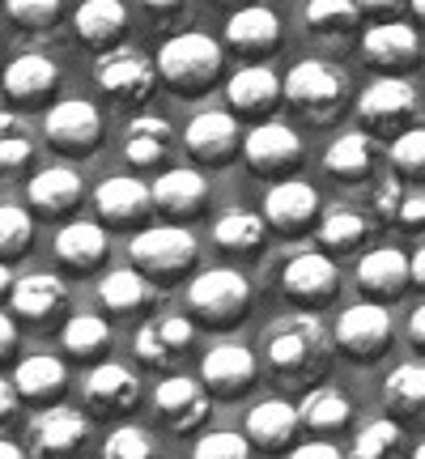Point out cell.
Instances as JSON below:
<instances>
[{"label":"cell","mask_w":425,"mask_h":459,"mask_svg":"<svg viewBox=\"0 0 425 459\" xmlns=\"http://www.w3.org/2000/svg\"><path fill=\"white\" fill-rule=\"evenodd\" d=\"M99 302L115 319H132V315H145L158 302V285L145 281L136 268H111L99 285Z\"/></svg>","instance_id":"obj_35"},{"label":"cell","mask_w":425,"mask_h":459,"mask_svg":"<svg viewBox=\"0 0 425 459\" xmlns=\"http://www.w3.org/2000/svg\"><path fill=\"white\" fill-rule=\"evenodd\" d=\"M370 221L375 226H395V230H421L425 221V192L421 187H409L404 179H387L375 187V200H370Z\"/></svg>","instance_id":"obj_30"},{"label":"cell","mask_w":425,"mask_h":459,"mask_svg":"<svg viewBox=\"0 0 425 459\" xmlns=\"http://www.w3.org/2000/svg\"><path fill=\"white\" fill-rule=\"evenodd\" d=\"M153 73H158V82H166L175 94L196 99V94L212 90L217 77H221V43L209 39L204 30L170 34L162 48H158V56H153Z\"/></svg>","instance_id":"obj_2"},{"label":"cell","mask_w":425,"mask_h":459,"mask_svg":"<svg viewBox=\"0 0 425 459\" xmlns=\"http://www.w3.org/2000/svg\"><path fill=\"white\" fill-rule=\"evenodd\" d=\"M243 162L251 170H260V175H290L298 162H302V136H298L290 124H281V119H260L256 128L243 136Z\"/></svg>","instance_id":"obj_13"},{"label":"cell","mask_w":425,"mask_h":459,"mask_svg":"<svg viewBox=\"0 0 425 459\" xmlns=\"http://www.w3.org/2000/svg\"><path fill=\"white\" fill-rule=\"evenodd\" d=\"M73 30L85 48H94L102 56V51L119 48V34L128 30V9L119 0H85L73 13Z\"/></svg>","instance_id":"obj_36"},{"label":"cell","mask_w":425,"mask_h":459,"mask_svg":"<svg viewBox=\"0 0 425 459\" xmlns=\"http://www.w3.org/2000/svg\"><path fill=\"white\" fill-rule=\"evenodd\" d=\"M256 451L247 446V438L239 429H212L192 446V459H251Z\"/></svg>","instance_id":"obj_48"},{"label":"cell","mask_w":425,"mask_h":459,"mask_svg":"<svg viewBox=\"0 0 425 459\" xmlns=\"http://www.w3.org/2000/svg\"><path fill=\"white\" fill-rule=\"evenodd\" d=\"M34 162V128L17 111H0V175H22Z\"/></svg>","instance_id":"obj_41"},{"label":"cell","mask_w":425,"mask_h":459,"mask_svg":"<svg viewBox=\"0 0 425 459\" xmlns=\"http://www.w3.org/2000/svg\"><path fill=\"white\" fill-rule=\"evenodd\" d=\"M17 404H22V400H17L13 383H9V378H0V421H9V417L17 412Z\"/></svg>","instance_id":"obj_51"},{"label":"cell","mask_w":425,"mask_h":459,"mask_svg":"<svg viewBox=\"0 0 425 459\" xmlns=\"http://www.w3.org/2000/svg\"><path fill=\"white\" fill-rule=\"evenodd\" d=\"M264 230H277V234H302L319 221V209L324 200L307 179H277L268 192H264Z\"/></svg>","instance_id":"obj_14"},{"label":"cell","mask_w":425,"mask_h":459,"mask_svg":"<svg viewBox=\"0 0 425 459\" xmlns=\"http://www.w3.org/2000/svg\"><path fill=\"white\" fill-rule=\"evenodd\" d=\"M30 238H34V217L4 200V204H0V264L26 255Z\"/></svg>","instance_id":"obj_44"},{"label":"cell","mask_w":425,"mask_h":459,"mask_svg":"<svg viewBox=\"0 0 425 459\" xmlns=\"http://www.w3.org/2000/svg\"><path fill=\"white\" fill-rule=\"evenodd\" d=\"M336 290H341V268H336V260H327L324 251H298L281 268V294L302 311L332 302Z\"/></svg>","instance_id":"obj_12"},{"label":"cell","mask_w":425,"mask_h":459,"mask_svg":"<svg viewBox=\"0 0 425 459\" xmlns=\"http://www.w3.org/2000/svg\"><path fill=\"white\" fill-rule=\"evenodd\" d=\"M375 162H378V145H375V136H366L361 128L341 132L324 153V170L336 183H361L375 170Z\"/></svg>","instance_id":"obj_34"},{"label":"cell","mask_w":425,"mask_h":459,"mask_svg":"<svg viewBox=\"0 0 425 459\" xmlns=\"http://www.w3.org/2000/svg\"><path fill=\"white\" fill-rule=\"evenodd\" d=\"M192 344H196V324L187 319V315H149L145 324L136 328V341H132V349H136V358L145 361L149 370H175L187 353H192Z\"/></svg>","instance_id":"obj_11"},{"label":"cell","mask_w":425,"mask_h":459,"mask_svg":"<svg viewBox=\"0 0 425 459\" xmlns=\"http://www.w3.org/2000/svg\"><path fill=\"white\" fill-rule=\"evenodd\" d=\"M132 268L145 281L162 285V281H179L200 255V243L192 230L183 226H145L136 230V238L128 243Z\"/></svg>","instance_id":"obj_4"},{"label":"cell","mask_w":425,"mask_h":459,"mask_svg":"<svg viewBox=\"0 0 425 459\" xmlns=\"http://www.w3.org/2000/svg\"><path fill=\"white\" fill-rule=\"evenodd\" d=\"M153 438L141 426H115L102 438V459H153Z\"/></svg>","instance_id":"obj_46"},{"label":"cell","mask_w":425,"mask_h":459,"mask_svg":"<svg viewBox=\"0 0 425 459\" xmlns=\"http://www.w3.org/2000/svg\"><path fill=\"white\" fill-rule=\"evenodd\" d=\"M153 412H158V421H162L170 434H196L204 429L212 412V400L204 395L196 378H183V375H166L158 387H153Z\"/></svg>","instance_id":"obj_15"},{"label":"cell","mask_w":425,"mask_h":459,"mask_svg":"<svg viewBox=\"0 0 425 459\" xmlns=\"http://www.w3.org/2000/svg\"><path fill=\"white\" fill-rule=\"evenodd\" d=\"M256 353L247 349V344H212L204 361H200V387L204 395H217V400H239V395L251 392V383H256Z\"/></svg>","instance_id":"obj_16"},{"label":"cell","mask_w":425,"mask_h":459,"mask_svg":"<svg viewBox=\"0 0 425 459\" xmlns=\"http://www.w3.org/2000/svg\"><path fill=\"white\" fill-rule=\"evenodd\" d=\"M0 90L17 107H39V102H48L60 90V65L51 56H43V51H22V56H13L4 65Z\"/></svg>","instance_id":"obj_18"},{"label":"cell","mask_w":425,"mask_h":459,"mask_svg":"<svg viewBox=\"0 0 425 459\" xmlns=\"http://www.w3.org/2000/svg\"><path fill=\"white\" fill-rule=\"evenodd\" d=\"M404 443V426H395L392 417H375L370 426H361L349 443V459H395Z\"/></svg>","instance_id":"obj_43"},{"label":"cell","mask_w":425,"mask_h":459,"mask_svg":"<svg viewBox=\"0 0 425 459\" xmlns=\"http://www.w3.org/2000/svg\"><path fill=\"white\" fill-rule=\"evenodd\" d=\"M358 290L375 307H387L392 298L409 294V255L395 247H375L358 260Z\"/></svg>","instance_id":"obj_24"},{"label":"cell","mask_w":425,"mask_h":459,"mask_svg":"<svg viewBox=\"0 0 425 459\" xmlns=\"http://www.w3.org/2000/svg\"><path fill=\"white\" fill-rule=\"evenodd\" d=\"M383 404L392 421H417L425 409V366L421 361H400L392 375L383 378Z\"/></svg>","instance_id":"obj_38"},{"label":"cell","mask_w":425,"mask_h":459,"mask_svg":"<svg viewBox=\"0 0 425 459\" xmlns=\"http://www.w3.org/2000/svg\"><path fill=\"white\" fill-rule=\"evenodd\" d=\"M226 102L230 115H251V119H264L268 111H277L281 102V77L268 65H243L239 73H230L226 82Z\"/></svg>","instance_id":"obj_26"},{"label":"cell","mask_w":425,"mask_h":459,"mask_svg":"<svg viewBox=\"0 0 425 459\" xmlns=\"http://www.w3.org/2000/svg\"><path fill=\"white\" fill-rule=\"evenodd\" d=\"M361 60L383 73H404L421 65V34L409 22H375L361 39Z\"/></svg>","instance_id":"obj_21"},{"label":"cell","mask_w":425,"mask_h":459,"mask_svg":"<svg viewBox=\"0 0 425 459\" xmlns=\"http://www.w3.org/2000/svg\"><path fill=\"white\" fill-rule=\"evenodd\" d=\"M4 13H9V22L22 26V30L43 34V30H51V26L65 22V4H60V0H9Z\"/></svg>","instance_id":"obj_45"},{"label":"cell","mask_w":425,"mask_h":459,"mask_svg":"<svg viewBox=\"0 0 425 459\" xmlns=\"http://www.w3.org/2000/svg\"><path fill=\"white\" fill-rule=\"evenodd\" d=\"M226 48L243 56L251 65H260L264 56L281 48V17L268 4H247L226 22Z\"/></svg>","instance_id":"obj_23"},{"label":"cell","mask_w":425,"mask_h":459,"mask_svg":"<svg viewBox=\"0 0 425 459\" xmlns=\"http://www.w3.org/2000/svg\"><path fill=\"white\" fill-rule=\"evenodd\" d=\"M183 149L204 166H226L239 158L243 149V132H239V119L230 111H200L187 119L183 128Z\"/></svg>","instance_id":"obj_17"},{"label":"cell","mask_w":425,"mask_h":459,"mask_svg":"<svg viewBox=\"0 0 425 459\" xmlns=\"http://www.w3.org/2000/svg\"><path fill=\"white\" fill-rule=\"evenodd\" d=\"M17 353V324L0 311V361H9Z\"/></svg>","instance_id":"obj_50"},{"label":"cell","mask_w":425,"mask_h":459,"mask_svg":"<svg viewBox=\"0 0 425 459\" xmlns=\"http://www.w3.org/2000/svg\"><path fill=\"white\" fill-rule=\"evenodd\" d=\"M9 302L13 311L26 319V324H48L51 315L68 302V285L56 273H30V277H13V290H9Z\"/></svg>","instance_id":"obj_32"},{"label":"cell","mask_w":425,"mask_h":459,"mask_svg":"<svg viewBox=\"0 0 425 459\" xmlns=\"http://www.w3.org/2000/svg\"><path fill=\"white\" fill-rule=\"evenodd\" d=\"M90 443V417L68 404H48L26 426V455L30 459H82Z\"/></svg>","instance_id":"obj_8"},{"label":"cell","mask_w":425,"mask_h":459,"mask_svg":"<svg viewBox=\"0 0 425 459\" xmlns=\"http://www.w3.org/2000/svg\"><path fill=\"white\" fill-rule=\"evenodd\" d=\"M187 307L204 328H234L251 311V281L239 268H204L187 285Z\"/></svg>","instance_id":"obj_5"},{"label":"cell","mask_w":425,"mask_h":459,"mask_svg":"<svg viewBox=\"0 0 425 459\" xmlns=\"http://www.w3.org/2000/svg\"><path fill=\"white\" fill-rule=\"evenodd\" d=\"M26 200H30V209L39 217L60 221V217H68L85 200V179L73 166H48V170H39L26 183Z\"/></svg>","instance_id":"obj_25"},{"label":"cell","mask_w":425,"mask_h":459,"mask_svg":"<svg viewBox=\"0 0 425 459\" xmlns=\"http://www.w3.org/2000/svg\"><path fill=\"white\" fill-rule=\"evenodd\" d=\"M412 459H425V451H421V446H417V451H412Z\"/></svg>","instance_id":"obj_57"},{"label":"cell","mask_w":425,"mask_h":459,"mask_svg":"<svg viewBox=\"0 0 425 459\" xmlns=\"http://www.w3.org/2000/svg\"><path fill=\"white\" fill-rule=\"evenodd\" d=\"M332 349H341L344 358L353 361H378L392 349V315L387 307L375 302H353L349 311H341L336 332H332Z\"/></svg>","instance_id":"obj_9"},{"label":"cell","mask_w":425,"mask_h":459,"mask_svg":"<svg viewBox=\"0 0 425 459\" xmlns=\"http://www.w3.org/2000/svg\"><path fill=\"white\" fill-rule=\"evenodd\" d=\"M353 111L361 119V132L370 136H400L409 132V124L417 128V115H421V99H417V85L409 77H375L353 102Z\"/></svg>","instance_id":"obj_6"},{"label":"cell","mask_w":425,"mask_h":459,"mask_svg":"<svg viewBox=\"0 0 425 459\" xmlns=\"http://www.w3.org/2000/svg\"><path fill=\"white\" fill-rule=\"evenodd\" d=\"M179 4H166V0H149V17H179Z\"/></svg>","instance_id":"obj_54"},{"label":"cell","mask_w":425,"mask_h":459,"mask_svg":"<svg viewBox=\"0 0 425 459\" xmlns=\"http://www.w3.org/2000/svg\"><path fill=\"white\" fill-rule=\"evenodd\" d=\"M94 85L102 90V99L115 102V107H141V102L153 99L158 73H153V60L141 48L119 43V48L102 51L94 60Z\"/></svg>","instance_id":"obj_7"},{"label":"cell","mask_w":425,"mask_h":459,"mask_svg":"<svg viewBox=\"0 0 425 459\" xmlns=\"http://www.w3.org/2000/svg\"><path fill=\"white\" fill-rule=\"evenodd\" d=\"M13 392L17 400H30L39 409H48L56 395L68 387V370L60 358H51V353H34V358H22L13 370Z\"/></svg>","instance_id":"obj_33"},{"label":"cell","mask_w":425,"mask_h":459,"mask_svg":"<svg viewBox=\"0 0 425 459\" xmlns=\"http://www.w3.org/2000/svg\"><path fill=\"white\" fill-rule=\"evenodd\" d=\"M409 285H412V290H421V285H425V251H421V247L412 251V260H409Z\"/></svg>","instance_id":"obj_52"},{"label":"cell","mask_w":425,"mask_h":459,"mask_svg":"<svg viewBox=\"0 0 425 459\" xmlns=\"http://www.w3.org/2000/svg\"><path fill=\"white\" fill-rule=\"evenodd\" d=\"M243 438L251 451H268L277 455L285 446H294L298 438V409L290 400H260L256 409L247 412V429Z\"/></svg>","instance_id":"obj_27"},{"label":"cell","mask_w":425,"mask_h":459,"mask_svg":"<svg viewBox=\"0 0 425 459\" xmlns=\"http://www.w3.org/2000/svg\"><path fill=\"white\" fill-rule=\"evenodd\" d=\"M170 145H175V132L162 115H136L128 128H124V162L132 170H153L170 158Z\"/></svg>","instance_id":"obj_31"},{"label":"cell","mask_w":425,"mask_h":459,"mask_svg":"<svg viewBox=\"0 0 425 459\" xmlns=\"http://www.w3.org/2000/svg\"><path fill=\"white\" fill-rule=\"evenodd\" d=\"M264 361L285 387H315L332 361V336L315 311H290L273 319L260 336Z\"/></svg>","instance_id":"obj_1"},{"label":"cell","mask_w":425,"mask_h":459,"mask_svg":"<svg viewBox=\"0 0 425 459\" xmlns=\"http://www.w3.org/2000/svg\"><path fill=\"white\" fill-rule=\"evenodd\" d=\"M298 409V426L319 429V434H332V429H344L353 421V404L341 387H327V383H315L302 392V400L294 404Z\"/></svg>","instance_id":"obj_37"},{"label":"cell","mask_w":425,"mask_h":459,"mask_svg":"<svg viewBox=\"0 0 425 459\" xmlns=\"http://www.w3.org/2000/svg\"><path fill=\"white\" fill-rule=\"evenodd\" d=\"M264 221L260 213H247V209H234V213L217 217V226H212V243L230 251V255H256L264 247Z\"/></svg>","instance_id":"obj_40"},{"label":"cell","mask_w":425,"mask_h":459,"mask_svg":"<svg viewBox=\"0 0 425 459\" xmlns=\"http://www.w3.org/2000/svg\"><path fill=\"white\" fill-rule=\"evenodd\" d=\"M361 4L353 0H311L307 4V26L324 39H341V34H353L361 26Z\"/></svg>","instance_id":"obj_42"},{"label":"cell","mask_w":425,"mask_h":459,"mask_svg":"<svg viewBox=\"0 0 425 459\" xmlns=\"http://www.w3.org/2000/svg\"><path fill=\"white\" fill-rule=\"evenodd\" d=\"M0 459H26V451L17 443H9V438H0Z\"/></svg>","instance_id":"obj_55"},{"label":"cell","mask_w":425,"mask_h":459,"mask_svg":"<svg viewBox=\"0 0 425 459\" xmlns=\"http://www.w3.org/2000/svg\"><path fill=\"white\" fill-rule=\"evenodd\" d=\"M94 213H99L102 226L115 230H132L141 226L153 204H149V183H141L136 175H111L94 187Z\"/></svg>","instance_id":"obj_22"},{"label":"cell","mask_w":425,"mask_h":459,"mask_svg":"<svg viewBox=\"0 0 425 459\" xmlns=\"http://www.w3.org/2000/svg\"><path fill=\"white\" fill-rule=\"evenodd\" d=\"M149 204H153V213L170 217L166 226L187 221V217L204 213V204H209V179L200 170H192V166H170L149 187Z\"/></svg>","instance_id":"obj_19"},{"label":"cell","mask_w":425,"mask_h":459,"mask_svg":"<svg viewBox=\"0 0 425 459\" xmlns=\"http://www.w3.org/2000/svg\"><path fill=\"white\" fill-rule=\"evenodd\" d=\"M281 99L290 102L307 124L327 128L349 107V77H344V68L327 65V60H298L281 77Z\"/></svg>","instance_id":"obj_3"},{"label":"cell","mask_w":425,"mask_h":459,"mask_svg":"<svg viewBox=\"0 0 425 459\" xmlns=\"http://www.w3.org/2000/svg\"><path fill=\"white\" fill-rule=\"evenodd\" d=\"M56 260L65 264L68 273H94L107 264L111 255V243H107V230L99 221H68V226L56 230Z\"/></svg>","instance_id":"obj_28"},{"label":"cell","mask_w":425,"mask_h":459,"mask_svg":"<svg viewBox=\"0 0 425 459\" xmlns=\"http://www.w3.org/2000/svg\"><path fill=\"white\" fill-rule=\"evenodd\" d=\"M409 332H412V344H417V349H425V307H417V311H412Z\"/></svg>","instance_id":"obj_53"},{"label":"cell","mask_w":425,"mask_h":459,"mask_svg":"<svg viewBox=\"0 0 425 459\" xmlns=\"http://www.w3.org/2000/svg\"><path fill=\"white\" fill-rule=\"evenodd\" d=\"M315 238L324 247V255H349V251H358L370 234H375V221L370 213H361L353 204H332V209H319V221H315Z\"/></svg>","instance_id":"obj_29"},{"label":"cell","mask_w":425,"mask_h":459,"mask_svg":"<svg viewBox=\"0 0 425 459\" xmlns=\"http://www.w3.org/2000/svg\"><path fill=\"white\" fill-rule=\"evenodd\" d=\"M43 136L56 153H68V158H85L102 145V111L85 99H65L48 107L43 115Z\"/></svg>","instance_id":"obj_10"},{"label":"cell","mask_w":425,"mask_h":459,"mask_svg":"<svg viewBox=\"0 0 425 459\" xmlns=\"http://www.w3.org/2000/svg\"><path fill=\"white\" fill-rule=\"evenodd\" d=\"M85 409L99 412V417H119V412L136 409L141 400V378L132 375L124 361H99L90 366V375L82 383Z\"/></svg>","instance_id":"obj_20"},{"label":"cell","mask_w":425,"mask_h":459,"mask_svg":"<svg viewBox=\"0 0 425 459\" xmlns=\"http://www.w3.org/2000/svg\"><path fill=\"white\" fill-rule=\"evenodd\" d=\"M60 344L73 361H85V366H99L111 349V324L102 315H73L65 328H60Z\"/></svg>","instance_id":"obj_39"},{"label":"cell","mask_w":425,"mask_h":459,"mask_svg":"<svg viewBox=\"0 0 425 459\" xmlns=\"http://www.w3.org/2000/svg\"><path fill=\"white\" fill-rule=\"evenodd\" d=\"M392 166H395V179H421V170H425V132L421 124L409 132H400L392 141Z\"/></svg>","instance_id":"obj_47"},{"label":"cell","mask_w":425,"mask_h":459,"mask_svg":"<svg viewBox=\"0 0 425 459\" xmlns=\"http://www.w3.org/2000/svg\"><path fill=\"white\" fill-rule=\"evenodd\" d=\"M13 290V273H9V264H0V298H9Z\"/></svg>","instance_id":"obj_56"},{"label":"cell","mask_w":425,"mask_h":459,"mask_svg":"<svg viewBox=\"0 0 425 459\" xmlns=\"http://www.w3.org/2000/svg\"><path fill=\"white\" fill-rule=\"evenodd\" d=\"M290 459H344L341 446H332L327 438H315V443H302L290 451Z\"/></svg>","instance_id":"obj_49"}]
</instances>
